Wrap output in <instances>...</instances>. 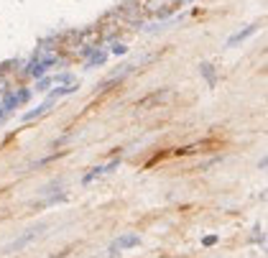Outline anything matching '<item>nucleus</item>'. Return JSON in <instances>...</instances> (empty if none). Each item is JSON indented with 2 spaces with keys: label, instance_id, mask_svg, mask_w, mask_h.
<instances>
[{
  "label": "nucleus",
  "instance_id": "obj_3",
  "mask_svg": "<svg viewBox=\"0 0 268 258\" xmlns=\"http://www.w3.org/2000/svg\"><path fill=\"white\" fill-rule=\"evenodd\" d=\"M253 31H255V26H250V28H245L243 33H235V36H232V39L227 41V46H235V43H238V41H243V39H248V36H250V33H253Z\"/></svg>",
  "mask_w": 268,
  "mask_h": 258
},
{
  "label": "nucleus",
  "instance_id": "obj_4",
  "mask_svg": "<svg viewBox=\"0 0 268 258\" xmlns=\"http://www.w3.org/2000/svg\"><path fill=\"white\" fill-rule=\"evenodd\" d=\"M113 51H115V54H125V46H123V43H115Z\"/></svg>",
  "mask_w": 268,
  "mask_h": 258
},
{
  "label": "nucleus",
  "instance_id": "obj_1",
  "mask_svg": "<svg viewBox=\"0 0 268 258\" xmlns=\"http://www.w3.org/2000/svg\"><path fill=\"white\" fill-rule=\"evenodd\" d=\"M43 228H46V225H36V228H31L26 235H21V238L18 240H13V243H10V245H5V251L3 253H13V251H21V248H23V245H28L33 238H36V235L43 230Z\"/></svg>",
  "mask_w": 268,
  "mask_h": 258
},
{
  "label": "nucleus",
  "instance_id": "obj_2",
  "mask_svg": "<svg viewBox=\"0 0 268 258\" xmlns=\"http://www.w3.org/2000/svg\"><path fill=\"white\" fill-rule=\"evenodd\" d=\"M133 245H138V235H123V238L118 240V243H113V248H110V251H123V248H133Z\"/></svg>",
  "mask_w": 268,
  "mask_h": 258
}]
</instances>
